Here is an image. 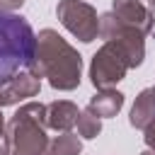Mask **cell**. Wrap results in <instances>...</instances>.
<instances>
[{
  "mask_svg": "<svg viewBox=\"0 0 155 155\" xmlns=\"http://www.w3.org/2000/svg\"><path fill=\"white\" fill-rule=\"evenodd\" d=\"M111 12L124 19L126 24L136 27L140 34H150L155 27V15L140 2V0H111Z\"/></svg>",
  "mask_w": 155,
  "mask_h": 155,
  "instance_id": "cell-8",
  "label": "cell"
},
{
  "mask_svg": "<svg viewBox=\"0 0 155 155\" xmlns=\"http://www.w3.org/2000/svg\"><path fill=\"white\" fill-rule=\"evenodd\" d=\"M80 153H82V140L70 131H63L56 138H51L44 150V155H80Z\"/></svg>",
  "mask_w": 155,
  "mask_h": 155,
  "instance_id": "cell-12",
  "label": "cell"
},
{
  "mask_svg": "<svg viewBox=\"0 0 155 155\" xmlns=\"http://www.w3.org/2000/svg\"><path fill=\"white\" fill-rule=\"evenodd\" d=\"M140 155H155V150H150V148H148V150H143Z\"/></svg>",
  "mask_w": 155,
  "mask_h": 155,
  "instance_id": "cell-17",
  "label": "cell"
},
{
  "mask_svg": "<svg viewBox=\"0 0 155 155\" xmlns=\"http://www.w3.org/2000/svg\"><path fill=\"white\" fill-rule=\"evenodd\" d=\"M36 56V34L31 24L17 15L0 10V85L10 78L29 70Z\"/></svg>",
  "mask_w": 155,
  "mask_h": 155,
  "instance_id": "cell-2",
  "label": "cell"
},
{
  "mask_svg": "<svg viewBox=\"0 0 155 155\" xmlns=\"http://www.w3.org/2000/svg\"><path fill=\"white\" fill-rule=\"evenodd\" d=\"M133 128H145L155 121V87H145L143 92H138L133 107H131V116H128Z\"/></svg>",
  "mask_w": 155,
  "mask_h": 155,
  "instance_id": "cell-11",
  "label": "cell"
},
{
  "mask_svg": "<svg viewBox=\"0 0 155 155\" xmlns=\"http://www.w3.org/2000/svg\"><path fill=\"white\" fill-rule=\"evenodd\" d=\"M29 70L34 75H39V78H46L53 90L70 92V90L80 87L82 56L56 29H41L36 34L34 65Z\"/></svg>",
  "mask_w": 155,
  "mask_h": 155,
  "instance_id": "cell-1",
  "label": "cell"
},
{
  "mask_svg": "<svg viewBox=\"0 0 155 155\" xmlns=\"http://www.w3.org/2000/svg\"><path fill=\"white\" fill-rule=\"evenodd\" d=\"M78 133H80V138H97L99 133H102V119L92 111V109H82L80 111V116H78Z\"/></svg>",
  "mask_w": 155,
  "mask_h": 155,
  "instance_id": "cell-13",
  "label": "cell"
},
{
  "mask_svg": "<svg viewBox=\"0 0 155 155\" xmlns=\"http://www.w3.org/2000/svg\"><path fill=\"white\" fill-rule=\"evenodd\" d=\"M39 90H41V78L34 75L31 70H22L15 78H10L5 85H0V107H12L29 97H36Z\"/></svg>",
  "mask_w": 155,
  "mask_h": 155,
  "instance_id": "cell-7",
  "label": "cell"
},
{
  "mask_svg": "<svg viewBox=\"0 0 155 155\" xmlns=\"http://www.w3.org/2000/svg\"><path fill=\"white\" fill-rule=\"evenodd\" d=\"M150 2V7H153V12H155V0H148Z\"/></svg>",
  "mask_w": 155,
  "mask_h": 155,
  "instance_id": "cell-18",
  "label": "cell"
},
{
  "mask_svg": "<svg viewBox=\"0 0 155 155\" xmlns=\"http://www.w3.org/2000/svg\"><path fill=\"white\" fill-rule=\"evenodd\" d=\"M0 155H12V143H10V136H2V138H0Z\"/></svg>",
  "mask_w": 155,
  "mask_h": 155,
  "instance_id": "cell-15",
  "label": "cell"
},
{
  "mask_svg": "<svg viewBox=\"0 0 155 155\" xmlns=\"http://www.w3.org/2000/svg\"><path fill=\"white\" fill-rule=\"evenodd\" d=\"M46 104L27 102L7 121V136L12 143V155H44L48 145L46 136Z\"/></svg>",
  "mask_w": 155,
  "mask_h": 155,
  "instance_id": "cell-3",
  "label": "cell"
},
{
  "mask_svg": "<svg viewBox=\"0 0 155 155\" xmlns=\"http://www.w3.org/2000/svg\"><path fill=\"white\" fill-rule=\"evenodd\" d=\"M56 15H58V22L75 39H80L82 44H90V41L97 39V34H99V17H97V10L90 2L61 0L58 7H56Z\"/></svg>",
  "mask_w": 155,
  "mask_h": 155,
  "instance_id": "cell-6",
  "label": "cell"
},
{
  "mask_svg": "<svg viewBox=\"0 0 155 155\" xmlns=\"http://www.w3.org/2000/svg\"><path fill=\"white\" fill-rule=\"evenodd\" d=\"M131 70V61L128 53L116 44V41H104L99 46V51L92 56L90 63V80L97 90L102 87H114L116 82H121L126 78V73Z\"/></svg>",
  "mask_w": 155,
  "mask_h": 155,
  "instance_id": "cell-4",
  "label": "cell"
},
{
  "mask_svg": "<svg viewBox=\"0 0 155 155\" xmlns=\"http://www.w3.org/2000/svg\"><path fill=\"white\" fill-rule=\"evenodd\" d=\"M143 138H145V145H148L150 150H155V121L143 128Z\"/></svg>",
  "mask_w": 155,
  "mask_h": 155,
  "instance_id": "cell-14",
  "label": "cell"
},
{
  "mask_svg": "<svg viewBox=\"0 0 155 155\" xmlns=\"http://www.w3.org/2000/svg\"><path fill=\"white\" fill-rule=\"evenodd\" d=\"M121 107H124V94H121L119 90H114V87H102V90H97V92L90 97V104H87V109H92L99 119H111V116H116V114L121 111Z\"/></svg>",
  "mask_w": 155,
  "mask_h": 155,
  "instance_id": "cell-10",
  "label": "cell"
},
{
  "mask_svg": "<svg viewBox=\"0 0 155 155\" xmlns=\"http://www.w3.org/2000/svg\"><path fill=\"white\" fill-rule=\"evenodd\" d=\"M7 136V124H5V116H2V107H0V138Z\"/></svg>",
  "mask_w": 155,
  "mask_h": 155,
  "instance_id": "cell-16",
  "label": "cell"
},
{
  "mask_svg": "<svg viewBox=\"0 0 155 155\" xmlns=\"http://www.w3.org/2000/svg\"><path fill=\"white\" fill-rule=\"evenodd\" d=\"M99 36L104 41H116L131 61V68H138L145 58V34H140L136 27L119 19L114 12H104L99 17Z\"/></svg>",
  "mask_w": 155,
  "mask_h": 155,
  "instance_id": "cell-5",
  "label": "cell"
},
{
  "mask_svg": "<svg viewBox=\"0 0 155 155\" xmlns=\"http://www.w3.org/2000/svg\"><path fill=\"white\" fill-rule=\"evenodd\" d=\"M78 116H80V109L68 99H56L46 104V126L53 131H61V133L70 131L78 124Z\"/></svg>",
  "mask_w": 155,
  "mask_h": 155,
  "instance_id": "cell-9",
  "label": "cell"
}]
</instances>
